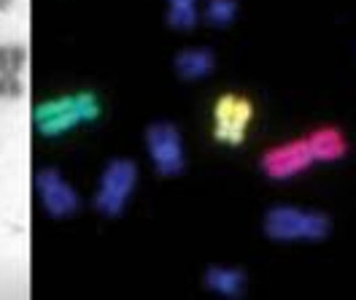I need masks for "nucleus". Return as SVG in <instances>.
<instances>
[{
    "label": "nucleus",
    "instance_id": "obj_9",
    "mask_svg": "<svg viewBox=\"0 0 356 300\" xmlns=\"http://www.w3.org/2000/svg\"><path fill=\"white\" fill-rule=\"evenodd\" d=\"M216 68V54L208 47H192L178 52L173 57V70L178 73V79L184 81H200L208 79Z\"/></svg>",
    "mask_w": 356,
    "mask_h": 300
},
{
    "label": "nucleus",
    "instance_id": "obj_3",
    "mask_svg": "<svg viewBox=\"0 0 356 300\" xmlns=\"http://www.w3.org/2000/svg\"><path fill=\"white\" fill-rule=\"evenodd\" d=\"M138 184V165L127 157H113L106 162L100 182H97V192L92 198V208L106 216V219H119L127 206Z\"/></svg>",
    "mask_w": 356,
    "mask_h": 300
},
{
    "label": "nucleus",
    "instance_id": "obj_8",
    "mask_svg": "<svg viewBox=\"0 0 356 300\" xmlns=\"http://www.w3.org/2000/svg\"><path fill=\"white\" fill-rule=\"evenodd\" d=\"M202 284L213 295L238 300L243 298L245 290H248V274L243 268H232V265H211L202 274Z\"/></svg>",
    "mask_w": 356,
    "mask_h": 300
},
{
    "label": "nucleus",
    "instance_id": "obj_6",
    "mask_svg": "<svg viewBox=\"0 0 356 300\" xmlns=\"http://www.w3.org/2000/svg\"><path fill=\"white\" fill-rule=\"evenodd\" d=\"M35 189L41 198V206L51 219H70L81 211V195L73 184H67L60 168L49 165L35 173Z\"/></svg>",
    "mask_w": 356,
    "mask_h": 300
},
{
    "label": "nucleus",
    "instance_id": "obj_1",
    "mask_svg": "<svg viewBox=\"0 0 356 300\" xmlns=\"http://www.w3.org/2000/svg\"><path fill=\"white\" fill-rule=\"evenodd\" d=\"M103 116V103L100 97L89 90L73 95H60L35 106L33 111V125L38 136L44 139H60L73 133L81 125H95Z\"/></svg>",
    "mask_w": 356,
    "mask_h": 300
},
{
    "label": "nucleus",
    "instance_id": "obj_15",
    "mask_svg": "<svg viewBox=\"0 0 356 300\" xmlns=\"http://www.w3.org/2000/svg\"><path fill=\"white\" fill-rule=\"evenodd\" d=\"M168 6H197V0H168Z\"/></svg>",
    "mask_w": 356,
    "mask_h": 300
},
{
    "label": "nucleus",
    "instance_id": "obj_4",
    "mask_svg": "<svg viewBox=\"0 0 356 300\" xmlns=\"http://www.w3.org/2000/svg\"><path fill=\"white\" fill-rule=\"evenodd\" d=\"M143 141H146L149 160H152L159 176H165V179L184 176V171H186V149H184L181 130L173 122H152L146 127Z\"/></svg>",
    "mask_w": 356,
    "mask_h": 300
},
{
    "label": "nucleus",
    "instance_id": "obj_5",
    "mask_svg": "<svg viewBox=\"0 0 356 300\" xmlns=\"http://www.w3.org/2000/svg\"><path fill=\"white\" fill-rule=\"evenodd\" d=\"M254 122V103L238 93H224L213 103V139L224 146H241Z\"/></svg>",
    "mask_w": 356,
    "mask_h": 300
},
{
    "label": "nucleus",
    "instance_id": "obj_13",
    "mask_svg": "<svg viewBox=\"0 0 356 300\" xmlns=\"http://www.w3.org/2000/svg\"><path fill=\"white\" fill-rule=\"evenodd\" d=\"M27 65V49L22 44H0V73H22Z\"/></svg>",
    "mask_w": 356,
    "mask_h": 300
},
{
    "label": "nucleus",
    "instance_id": "obj_10",
    "mask_svg": "<svg viewBox=\"0 0 356 300\" xmlns=\"http://www.w3.org/2000/svg\"><path fill=\"white\" fill-rule=\"evenodd\" d=\"M308 139H311L316 162H337L348 155V139L337 127H318Z\"/></svg>",
    "mask_w": 356,
    "mask_h": 300
},
{
    "label": "nucleus",
    "instance_id": "obj_2",
    "mask_svg": "<svg viewBox=\"0 0 356 300\" xmlns=\"http://www.w3.org/2000/svg\"><path fill=\"white\" fill-rule=\"evenodd\" d=\"M262 230L273 244H321L332 232V219L324 211L300 206H270Z\"/></svg>",
    "mask_w": 356,
    "mask_h": 300
},
{
    "label": "nucleus",
    "instance_id": "obj_17",
    "mask_svg": "<svg viewBox=\"0 0 356 300\" xmlns=\"http://www.w3.org/2000/svg\"><path fill=\"white\" fill-rule=\"evenodd\" d=\"M354 54H356V44H354Z\"/></svg>",
    "mask_w": 356,
    "mask_h": 300
},
{
    "label": "nucleus",
    "instance_id": "obj_16",
    "mask_svg": "<svg viewBox=\"0 0 356 300\" xmlns=\"http://www.w3.org/2000/svg\"><path fill=\"white\" fill-rule=\"evenodd\" d=\"M14 8V0H0V11H11Z\"/></svg>",
    "mask_w": 356,
    "mask_h": 300
},
{
    "label": "nucleus",
    "instance_id": "obj_14",
    "mask_svg": "<svg viewBox=\"0 0 356 300\" xmlns=\"http://www.w3.org/2000/svg\"><path fill=\"white\" fill-rule=\"evenodd\" d=\"M24 95L19 73H0V100H17Z\"/></svg>",
    "mask_w": 356,
    "mask_h": 300
},
{
    "label": "nucleus",
    "instance_id": "obj_7",
    "mask_svg": "<svg viewBox=\"0 0 356 300\" xmlns=\"http://www.w3.org/2000/svg\"><path fill=\"white\" fill-rule=\"evenodd\" d=\"M311 165H316V155H313V146L308 136L294 139L289 143H281V146L270 149L265 157H262L265 176L267 179H275V182L294 179V176H300Z\"/></svg>",
    "mask_w": 356,
    "mask_h": 300
},
{
    "label": "nucleus",
    "instance_id": "obj_12",
    "mask_svg": "<svg viewBox=\"0 0 356 300\" xmlns=\"http://www.w3.org/2000/svg\"><path fill=\"white\" fill-rule=\"evenodd\" d=\"M165 22H168L170 30L189 33V30H195L197 22H200V11H197V6H168Z\"/></svg>",
    "mask_w": 356,
    "mask_h": 300
},
{
    "label": "nucleus",
    "instance_id": "obj_11",
    "mask_svg": "<svg viewBox=\"0 0 356 300\" xmlns=\"http://www.w3.org/2000/svg\"><path fill=\"white\" fill-rule=\"evenodd\" d=\"M238 11H241L238 0H208L202 8V19L213 30H227L238 19Z\"/></svg>",
    "mask_w": 356,
    "mask_h": 300
}]
</instances>
